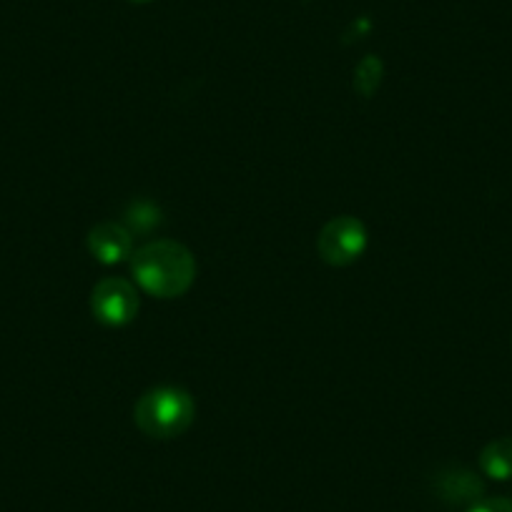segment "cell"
I'll list each match as a JSON object with an SVG mask.
<instances>
[{"mask_svg":"<svg viewBox=\"0 0 512 512\" xmlns=\"http://www.w3.org/2000/svg\"><path fill=\"white\" fill-rule=\"evenodd\" d=\"M196 417V402L181 387H154L134 407V422L146 437L174 440L184 435Z\"/></svg>","mask_w":512,"mask_h":512,"instance_id":"cell-2","label":"cell"},{"mask_svg":"<svg viewBox=\"0 0 512 512\" xmlns=\"http://www.w3.org/2000/svg\"><path fill=\"white\" fill-rule=\"evenodd\" d=\"M88 251L101 264L126 262L134 254V234L118 221H101L88 231Z\"/></svg>","mask_w":512,"mask_h":512,"instance_id":"cell-5","label":"cell"},{"mask_svg":"<svg viewBox=\"0 0 512 512\" xmlns=\"http://www.w3.org/2000/svg\"><path fill=\"white\" fill-rule=\"evenodd\" d=\"M123 226L131 234H149V231L159 229L161 226V211L159 206L151 201H134L128 206L126 216H123Z\"/></svg>","mask_w":512,"mask_h":512,"instance_id":"cell-8","label":"cell"},{"mask_svg":"<svg viewBox=\"0 0 512 512\" xmlns=\"http://www.w3.org/2000/svg\"><path fill=\"white\" fill-rule=\"evenodd\" d=\"M367 249V229L354 216H334L317 236V251L332 267H349Z\"/></svg>","mask_w":512,"mask_h":512,"instance_id":"cell-3","label":"cell"},{"mask_svg":"<svg viewBox=\"0 0 512 512\" xmlns=\"http://www.w3.org/2000/svg\"><path fill=\"white\" fill-rule=\"evenodd\" d=\"M470 512H512V500H505V497H492V500L477 502Z\"/></svg>","mask_w":512,"mask_h":512,"instance_id":"cell-9","label":"cell"},{"mask_svg":"<svg viewBox=\"0 0 512 512\" xmlns=\"http://www.w3.org/2000/svg\"><path fill=\"white\" fill-rule=\"evenodd\" d=\"M131 3H151V0H131Z\"/></svg>","mask_w":512,"mask_h":512,"instance_id":"cell-10","label":"cell"},{"mask_svg":"<svg viewBox=\"0 0 512 512\" xmlns=\"http://www.w3.org/2000/svg\"><path fill=\"white\" fill-rule=\"evenodd\" d=\"M131 274L151 297L176 299L194 284L196 259L179 241L156 239L131 254Z\"/></svg>","mask_w":512,"mask_h":512,"instance_id":"cell-1","label":"cell"},{"mask_svg":"<svg viewBox=\"0 0 512 512\" xmlns=\"http://www.w3.org/2000/svg\"><path fill=\"white\" fill-rule=\"evenodd\" d=\"M440 492L450 502H475L482 495V482L472 472L457 470L442 477Z\"/></svg>","mask_w":512,"mask_h":512,"instance_id":"cell-7","label":"cell"},{"mask_svg":"<svg viewBox=\"0 0 512 512\" xmlns=\"http://www.w3.org/2000/svg\"><path fill=\"white\" fill-rule=\"evenodd\" d=\"M480 467L492 480H512V440L500 437L480 452Z\"/></svg>","mask_w":512,"mask_h":512,"instance_id":"cell-6","label":"cell"},{"mask_svg":"<svg viewBox=\"0 0 512 512\" xmlns=\"http://www.w3.org/2000/svg\"><path fill=\"white\" fill-rule=\"evenodd\" d=\"M91 312L108 327H126L139 314V292L121 277H108L93 287Z\"/></svg>","mask_w":512,"mask_h":512,"instance_id":"cell-4","label":"cell"}]
</instances>
